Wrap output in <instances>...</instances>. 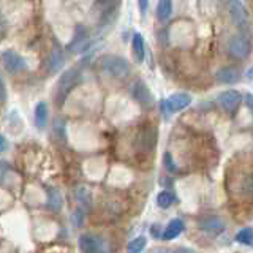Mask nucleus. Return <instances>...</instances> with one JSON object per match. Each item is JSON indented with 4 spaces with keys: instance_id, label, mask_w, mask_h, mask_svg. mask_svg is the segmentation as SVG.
<instances>
[{
    "instance_id": "12",
    "label": "nucleus",
    "mask_w": 253,
    "mask_h": 253,
    "mask_svg": "<svg viewBox=\"0 0 253 253\" xmlns=\"http://www.w3.org/2000/svg\"><path fill=\"white\" fill-rule=\"evenodd\" d=\"M242 98L244 97H242L241 92H237L234 89H228V90H223L218 95V103L225 111H228V113H233V111H236L237 106L241 105Z\"/></svg>"
},
{
    "instance_id": "1",
    "label": "nucleus",
    "mask_w": 253,
    "mask_h": 253,
    "mask_svg": "<svg viewBox=\"0 0 253 253\" xmlns=\"http://www.w3.org/2000/svg\"><path fill=\"white\" fill-rule=\"evenodd\" d=\"M121 3L122 0H95L92 5V14L101 26L111 24V21H114L116 14L119 13Z\"/></svg>"
},
{
    "instance_id": "36",
    "label": "nucleus",
    "mask_w": 253,
    "mask_h": 253,
    "mask_svg": "<svg viewBox=\"0 0 253 253\" xmlns=\"http://www.w3.org/2000/svg\"><path fill=\"white\" fill-rule=\"evenodd\" d=\"M245 76H247L249 81H253V67H250V68L247 70V75H245Z\"/></svg>"
},
{
    "instance_id": "32",
    "label": "nucleus",
    "mask_w": 253,
    "mask_h": 253,
    "mask_svg": "<svg viewBox=\"0 0 253 253\" xmlns=\"http://www.w3.org/2000/svg\"><path fill=\"white\" fill-rule=\"evenodd\" d=\"M5 98H6V90H5V85H3L2 78H0V103H3Z\"/></svg>"
},
{
    "instance_id": "8",
    "label": "nucleus",
    "mask_w": 253,
    "mask_h": 253,
    "mask_svg": "<svg viewBox=\"0 0 253 253\" xmlns=\"http://www.w3.org/2000/svg\"><path fill=\"white\" fill-rule=\"evenodd\" d=\"M79 249L83 253H103L106 249V244L103 237L97 234H83L79 237Z\"/></svg>"
},
{
    "instance_id": "17",
    "label": "nucleus",
    "mask_w": 253,
    "mask_h": 253,
    "mask_svg": "<svg viewBox=\"0 0 253 253\" xmlns=\"http://www.w3.org/2000/svg\"><path fill=\"white\" fill-rule=\"evenodd\" d=\"M35 125L38 128H44L46 124H47V105L44 101H38L37 106H35Z\"/></svg>"
},
{
    "instance_id": "22",
    "label": "nucleus",
    "mask_w": 253,
    "mask_h": 253,
    "mask_svg": "<svg viewBox=\"0 0 253 253\" xmlns=\"http://www.w3.org/2000/svg\"><path fill=\"white\" fill-rule=\"evenodd\" d=\"M174 203V195L171 192H168V190H163V192H160L157 195V204H158V208H162V209H168L171 208Z\"/></svg>"
},
{
    "instance_id": "33",
    "label": "nucleus",
    "mask_w": 253,
    "mask_h": 253,
    "mask_svg": "<svg viewBox=\"0 0 253 253\" xmlns=\"http://www.w3.org/2000/svg\"><path fill=\"white\" fill-rule=\"evenodd\" d=\"M6 171H8V163L6 162H0V179H3Z\"/></svg>"
},
{
    "instance_id": "2",
    "label": "nucleus",
    "mask_w": 253,
    "mask_h": 253,
    "mask_svg": "<svg viewBox=\"0 0 253 253\" xmlns=\"http://www.w3.org/2000/svg\"><path fill=\"white\" fill-rule=\"evenodd\" d=\"M101 70L105 71L108 76L122 79L128 76L130 65L124 57H119V55H105V57L101 59Z\"/></svg>"
},
{
    "instance_id": "16",
    "label": "nucleus",
    "mask_w": 253,
    "mask_h": 253,
    "mask_svg": "<svg viewBox=\"0 0 253 253\" xmlns=\"http://www.w3.org/2000/svg\"><path fill=\"white\" fill-rule=\"evenodd\" d=\"M184 221L182 220H179V218H174V220H171L169 223H168V226H166V229L163 231V237L162 239H165V241H172V239H176V237L184 231Z\"/></svg>"
},
{
    "instance_id": "29",
    "label": "nucleus",
    "mask_w": 253,
    "mask_h": 253,
    "mask_svg": "<svg viewBox=\"0 0 253 253\" xmlns=\"http://www.w3.org/2000/svg\"><path fill=\"white\" fill-rule=\"evenodd\" d=\"M162 231H165V229H162V225L155 223V225L150 226V236H152L154 239H158V237H163V233H162Z\"/></svg>"
},
{
    "instance_id": "31",
    "label": "nucleus",
    "mask_w": 253,
    "mask_h": 253,
    "mask_svg": "<svg viewBox=\"0 0 253 253\" xmlns=\"http://www.w3.org/2000/svg\"><path fill=\"white\" fill-rule=\"evenodd\" d=\"M138 8H139L141 14H144L149 8V0H138Z\"/></svg>"
},
{
    "instance_id": "7",
    "label": "nucleus",
    "mask_w": 253,
    "mask_h": 253,
    "mask_svg": "<svg viewBox=\"0 0 253 253\" xmlns=\"http://www.w3.org/2000/svg\"><path fill=\"white\" fill-rule=\"evenodd\" d=\"M228 49L234 57L237 59H245L249 57L252 52V44L245 37L242 35H233L228 40Z\"/></svg>"
},
{
    "instance_id": "5",
    "label": "nucleus",
    "mask_w": 253,
    "mask_h": 253,
    "mask_svg": "<svg viewBox=\"0 0 253 253\" xmlns=\"http://www.w3.org/2000/svg\"><path fill=\"white\" fill-rule=\"evenodd\" d=\"M198 228H200L204 234H208L211 237H215V236H220L221 233L225 231L226 225L220 217L208 215V217H203L200 221H198Z\"/></svg>"
},
{
    "instance_id": "21",
    "label": "nucleus",
    "mask_w": 253,
    "mask_h": 253,
    "mask_svg": "<svg viewBox=\"0 0 253 253\" xmlns=\"http://www.w3.org/2000/svg\"><path fill=\"white\" fill-rule=\"evenodd\" d=\"M76 200L78 203L81 204V208L84 209H89L90 208V204H92V193H90V190L81 185V187H78L76 190Z\"/></svg>"
},
{
    "instance_id": "6",
    "label": "nucleus",
    "mask_w": 253,
    "mask_h": 253,
    "mask_svg": "<svg viewBox=\"0 0 253 253\" xmlns=\"http://www.w3.org/2000/svg\"><path fill=\"white\" fill-rule=\"evenodd\" d=\"M130 95H131V98L136 103H139L141 106H152L154 105V95L147 87V84L144 81H141V79L133 83L131 89H130Z\"/></svg>"
},
{
    "instance_id": "13",
    "label": "nucleus",
    "mask_w": 253,
    "mask_h": 253,
    "mask_svg": "<svg viewBox=\"0 0 253 253\" xmlns=\"http://www.w3.org/2000/svg\"><path fill=\"white\" fill-rule=\"evenodd\" d=\"M87 44H89V32H87V29L84 26H79L76 29L73 42L68 44V49L73 52H81V51L87 49L85 47Z\"/></svg>"
},
{
    "instance_id": "37",
    "label": "nucleus",
    "mask_w": 253,
    "mask_h": 253,
    "mask_svg": "<svg viewBox=\"0 0 253 253\" xmlns=\"http://www.w3.org/2000/svg\"><path fill=\"white\" fill-rule=\"evenodd\" d=\"M152 253H168V250H165V249H155Z\"/></svg>"
},
{
    "instance_id": "26",
    "label": "nucleus",
    "mask_w": 253,
    "mask_h": 253,
    "mask_svg": "<svg viewBox=\"0 0 253 253\" xmlns=\"http://www.w3.org/2000/svg\"><path fill=\"white\" fill-rule=\"evenodd\" d=\"M163 165H165V168L168 172H177V165L174 163L172 160V155L169 152H165L163 155Z\"/></svg>"
},
{
    "instance_id": "25",
    "label": "nucleus",
    "mask_w": 253,
    "mask_h": 253,
    "mask_svg": "<svg viewBox=\"0 0 253 253\" xmlns=\"http://www.w3.org/2000/svg\"><path fill=\"white\" fill-rule=\"evenodd\" d=\"M241 193L247 198H253V174L245 176L241 182Z\"/></svg>"
},
{
    "instance_id": "18",
    "label": "nucleus",
    "mask_w": 253,
    "mask_h": 253,
    "mask_svg": "<svg viewBox=\"0 0 253 253\" xmlns=\"http://www.w3.org/2000/svg\"><path fill=\"white\" fill-rule=\"evenodd\" d=\"M62 65H63V52L57 44H54L49 57V71L55 73V71H59L62 68Z\"/></svg>"
},
{
    "instance_id": "15",
    "label": "nucleus",
    "mask_w": 253,
    "mask_h": 253,
    "mask_svg": "<svg viewBox=\"0 0 253 253\" xmlns=\"http://www.w3.org/2000/svg\"><path fill=\"white\" fill-rule=\"evenodd\" d=\"M131 49H133V55L136 62H142L144 60V55H146V43H144V37L141 34H134L131 38Z\"/></svg>"
},
{
    "instance_id": "20",
    "label": "nucleus",
    "mask_w": 253,
    "mask_h": 253,
    "mask_svg": "<svg viewBox=\"0 0 253 253\" xmlns=\"http://www.w3.org/2000/svg\"><path fill=\"white\" fill-rule=\"evenodd\" d=\"M62 204H63V200L59 190H55V188L47 190V206H49V209L52 212H59L62 209Z\"/></svg>"
},
{
    "instance_id": "3",
    "label": "nucleus",
    "mask_w": 253,
    "mask_h": 253,
    "mask_svg": "<svg viewBox=\"0 0 253 253\" xmlns=\"http://www.w3.org/2000/svg\"><path fill=\"white\" fill-rule=\"evenodd\" d=\"M190 105H192V97H190L188 93L185 92H176L169 95L168 98L163 100L160 103V108H162V113L165 117H168L174 113H177V111H182L188 108Z\"/></svg>"
},
{
    "instance_id": "23",
    "label": "nucleus",
    "mask_w": 253,
    "mask_h": 253,
    "mask_svg": "<svg viewBox=\"0 0 253 253\" xmlns=\"http://www.w3.org/2000/svg\"><path fill=\"white\" fill-rule=\"evenodd\" d=\"M236 241L239 244L247 245V247H253V229L252 228H244L236 234Z\"/></svg>"
},
{
    "instance_id": "4",
    "label": "nucleus",
    "mask_w": 253,
    "mask_h": 253,
    "mask_svg": "<svg viewBox=\"0 0 253 253\" xmlns=\"http://www.w3.org/2000/svg\"><path fill=\"white\" fill-rule=\"evenodd\" d=\"M79 79V70L78 68H68L67 71H63L62 76L57 81V103L62 105V101L67 98V95L73 90V87L76 85Z\"/></svg>"
},
{
    "instance_id": "34",
    "label": "nucleus",
    "mask_w": 253,
    "mask_h": 253,
    "mask_svg": "<svg viewBox=\"0 0 253 253\" xmlns=\"http://www.w3.org/2000/svg\"><path fill=\"white\" fill-rule=\"evenodd\" d=\"M172 253H193L190 249H185V247H180V249H176Z\"/></svg>"
},
{
    "instance_id": "11",
    "label": "nucleus",
    "mask_w": 253,
    "mask_h": 253,
    "mask_svg": "<svg viewBox=\"0 0 253 253\" xmlns=\"http://www.w3.org/2000/svg\"><path fill=\"white\" fill-rule=\"evenodd\" d=\"M229 16L234 26L247 27L249 26V13L241 0H229Z\"/></svg>"
},
{
    "instance_id": "9",
    "label": "nucleus",
    "mask_w": 253,
    "mask_h": 253,
    "mask_svg": "<svg viewBox=\"0 0 253 253\" xmlns=\"http://www.w3.org/2000/svg\"><path fill=\"white\" fill-rule=\"evenodd\" d=\"M157 134H158L157 130L152 128V126H147V128L139 131L138 138H136V147L139 152H144V154L152 152L157 146V139H158Z\"/></svg>"
},
{
    "instance_id": "28",
    "label": "nucleus",
    "mask_w": 253,
    "mask_h": 253,
    "mask_svg": "<svg viewBox=\"0 0 253 253\" xmlns=\"http://www.w3.org/2000/svg\"><path fill=\"white\" fill-rule=\"evenodd\" d=\"M244 103H245V106H247V111H249L252 119H253V93H250V92L244 93Z\"/></svg>"
},
{
    "instance_id": "24",
    "label": "nucleus",
    "mask_w": 253,
    "mask_h": 253,
    "mask_svg": "<svg viewBox=\"0 0 253 253\" xmlns=\"http://www.w3.org/2000/svg\"><path fill=\"white\" fill-rule=\"evenodd\" d=\"M147 241L144 236H139V237H134L133 241H130L128 247H126V252L128 253H141L142 250L146 249Z\"/></svg>"
},
{
    "instance_id": "30",
    "label": "nucleus",
    "mask_w": 253,
    "mask_h": 253,
    "mask_svg": "<svg viewBox=\"0 0 253 253\" xmlns=\"http://www.w3.org/2000/svg\"><path fill=\"white\" fill-rule=\"evenodd\" d=\"M84 213H83V211L81 209H78L76 212H75V223H76V226H81L83 225V220H84Z\"/></svg>"
},
{
    "instance_id": "10",
    "label": "nucleus",
    "mask_w": 253,
    "mask_h": 253,
    "mask_svg": "<svg viewBox=\"0 0 253 253\" xmlns=\"http://www.w3.org/2000/svg\"><path fill=\"white\" fill-rule=\"evenodd\" d=\"M0 59H2V63L8 73H19V71L26 68V60L14 51H10V49L3 51L2 55H0Z\"/></svg>"
},
{
    "instance_id": "27",
    "label": "nucleus",
    "mask_w": 253,
    "mask_h": 253,
    "mask_svg": "<svg viewBox=\"0 0 253 253\" xmlns=\"http://www.w3.org/2000/svg\"><path fill=\"white\" fill-rule=\"evenodd\" d=\"M52 130H54V134L57 136L59 139H65V125L60 121V119H55L54 121V125H52Z\"/></svg>"
},
{
    "instance_id": "35",
    "label": "nucleus",
    "mask_w": 253,
    "mask_h": 253,
    "mask_svg": "<svg viewBox=\"0 0 253 253\" xmlns=\"http://www.w3.org/2000/svg\"><path fill=\"white\" fill-rule=\"evenodd\" d=\"M5 147H6V141H5V138L2 136V134H0V152L5 150Z\"/></svg>"
},
{
    "instance_id": "14",
    "label": "nucleus",
    "mask_w": 253,
    "mask_h": 253,
    "mask_svg": "<svg viewBox=\"0 0 253 253\" xmlns=\"http://www.w3.org/2000/svg\"><path fill=\"white\" fill-rule=\"evenodd\" d=\"M215 79L221 84H236L241 81V73L239 70H236L233 67H225L217 71Z\"/></svg>"
},
{
    "instance_id": "19",
    "label": "nucleus",
    "mask_w": 253,
    "mask_h": 253,
    "mask_svg": "<svg viewBox=\"0 0 253 253\" xmlns=\"http://www.w3.org/2000/svg\"><path fill=\"white\" fill-rule=\"evenodd\" d=\"M172 14V0H160L157 5V18L158 21H168Z\"/></svg>"
}]
</instances>
